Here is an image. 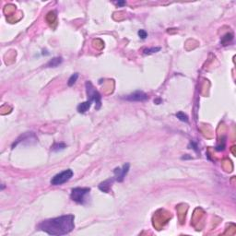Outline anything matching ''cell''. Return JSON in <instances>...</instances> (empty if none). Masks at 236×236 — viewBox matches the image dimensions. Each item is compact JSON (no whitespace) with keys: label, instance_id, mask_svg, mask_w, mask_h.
I'll return each instance as SVG.
<instances>
[{"label":"cell","instance_id":"6da1fadb","mask_svg":"<svg viewBox=\"0 0 236 236\" xmlns=\"http://www.w3.org/2000/svg\"><path fill=\"white\" fill-rule=\"evenodd\" d=\"M75 216L73 214L63 215L60 217L48 219L40 222L37 226L38 230L52 236L67 235L75 228Z\"/></svg>","mask_w":236,"mask_h":236},{"label":"cell","instance_id":"7a4b0ae2","mask_svg":"<svg viewBox=\"0 0 236 236\" xmlns=\"http://www.w3.org/2000/svg\"><path fill=\"white\" fill-rule=\"evenodd\" d=\"M85 88H86V93L88 96V100L91 101L92 103H95V109L100 110L102 106V95L100 92L94 88L92 83L90 81H86L85 83Z\"/></svg>","mask_w":236,"mask_h":236},{"label":"cell","instance_id":"3957f363","mask_svg":"<svg viewBox=\"0 0 236 236\" xmlns=\"http://www.w3.org/2000/svg\"><path fill=\"white\" fill-rule=\"evenodd\" d=\"M90 188L89 187H75L71 191V199L80 205H85L87 202V197L90 195Z\"/></svg>","mask_w":236,"mask_h":236},{"label":"cell","instance_id":"277c9868","mask_svg":"<svg viewBox=\"0 0 236 236\" xmlns=\"http://www.w3.org/2000/svg\"><path fill=\"white\" fill-rule=\"evenodd\" d=\"M73 174H74V173L72 170H70V169L65 170V171L55 174L51 179L50 183L52 185H61V184L68 182L72 178Z\"/></svg>","mask_w":236,"mask_h":236},{"label":"cell","instance_id":"5b68a950","mask_svg":"<svg viewBox=\"0 0 236 236\" xmlns=\"http://www.w3.org/2000/svg\"><path fill=\"white\" fill-rule=\"evenodd\" d=\"M124 100L127 102H145L149 100V96L141 90H137L131 94H128L125 97H123Z\"/></svg>","mask_w":236,"mask_h":236},{"label":"cell","instance_id":"8992f818","mask_svg":"<svg viewBox=\"0 0 236 236\" xmlns=\"http://www.w3.org/2000/svg\"><path fill=\"white\" fill-rule=\"evenodd\" d=\"M129 168H130V164L129 163L124 164L122 168H119V167L115 168L113 170V174H114L113 177H114L115 181H117L119 183L123 182L124 179H125V177H126V175L129 172Z\"/></svg>","mask_w":236,"mask_h":236},{"label":"cell","instance_id":"52a82bcc","mask_svg":"<svg viewBox=\"0 0 236 236\" xmlns=\"http://www.w3.org/2000/svg\"><path fill=\"white\" fill-rule=\"evenodd\" d=\"M114 181H115L114 177H112V178H109V179L105 180L103 183H101V184H99V189L101 191L104 192V193H109L110 190H111V187H112V185H113Z\"/></svg>","mask_w":236,"mask_h":236},{"label":"cell","instance_id":"ba28073f","mask_svg":"<svg viewBox=\"0 0 236 236\" xmlns=\"http://www.w3.org/2000/svg\"><path fill=\"white\" fill-rule=\"evenodd\" d=\"M91 104H92V102H91V101H90V100H87L86 102L79 104L78 105V107H77L78 112H79V113H86V112H87V111L90 108Z\"/></svg>","mask_w":236,"mask_h":236},{"label":"cell","instance_id":"9c48e42d","mask_svg":"<svg viewBox=\"0 0 236 236\" xmlns=\"http://www.w3.org/2000/svg\"><path fill=\"white\" fill-rule=\"evenodd\" d=\"M62 62H63L62 57H60V56L53 57V58H52V59L46 64L45 67H58Z\"/></svg>","mask_w":236,"mask_h":236},{"label":"cell","instance_id":"30bf717a","mask_svg":"<svg viewBox=\"0 0 236 236\" xmlns=\"http://www.w3.org/2000/svg\"><path fill=\"white\" fill-rule=\"evenodd\" d=\"M234 39V34L233 33H226L220 40V44L223 45V46H226L228 45Z\"/></svg>","mask_w":236,"mask_h":236},{"label":"cell","instance_id":"8fae6325","mask_svg":"<svg viewBox=\"0 0 236 236\" xmlns=\"http://www.w3.org/2000/svg\"><path fill=\"white\" fill-rule=\"evenodd\" d=\"M67 148V145L65 143H54L52 146V150L54 151V152H57V151H60V150H63Z\"/></svg>","mask_w":236,"mask_h":236},{"label":"cell","instance_id":"7c38bea8","mask_svg":"<svg viewBox=\"0 0 236 236\" xmlns=\"http://www.w3.org/2000/svg\"><path fill=\"white\" fill-rule=\"evenodd\" d=\"M78 78H79V73H74V74H72V75L70 76V78L68 79L67 85H68L69 87L73 86V85L76 83V81L78 80Z\"/></svg>","mask_w":236,"mask_h":236},{"label":"cell","instance_id":"4fadbf2b","mask_svg":"<svg viewBox=\"0 0 236 236\" xmlns=\"http://www.w3.org/2000/svg\"><path fill=\"white\" fill-rule=\"evenodd\" d=\"M175 116L182 122H185V123H188V116L187 114H185L184 112H178Z\"/></svg>","mask_w":236,"mask_h":236},{"label":"cell","instance_id":"5bb4252c","mask_svg":"<svg viewBox=\"0 0 236 236\" xmlns=\"http://www.w3.org/2000/svg\"><path fill=\"white\" fill-rule=\"evenodd\" d=\"M160 50V47H151V48H147V49H144V54H151V53H154L159 52Z\"/></svg>","mask_w":236,"mask_h":236},{"label":"cell","instance_id":"9a60e30c","mask_svg":"<svg viewBox=\"0 0 236 236\" xmlns=\"http://www.w3.org/2000/svg\"><path fill=\"white\" fill-rule=\"evenodd\" d=\"M188 149H193L196 152H198V146L196 142L194 141H190L189 145H188Z\"/></svg>","mask_w":236,"mask_h":236},{"label":"cell","instance_id":"2e32d148","mask_svg":"<svg viewBox=\"0 0 236 236\" xmlns=\"http://www.w3.org/2000/svg\"><path fill=\"white\" fill-rule=\"evenodd\" d=\"M137 34H138V36H139L142 40L146 39V38H147V36H148L147 31H146V30H138Z\"/></svg>","mask_w":236,"mask_h":236},{"label":"cell","instance_id":"e0dca14e","mask_svg":"<svg viewBox=\"0 0 236 236\" xmlns=\"http://www.w3.org/2000/svg\"><path fill=\"white\" fill-rule=\"evenodd\" d=\"M116 4L118 6H124V5H126V2L125 1H118V2H116Z\"/></svg>","mask_w":236,"mask_h":236},{"label":"cell","instance_id":"ac0fdd59","mask_svg":"<svg viewBox=\"0 0 236 236\" xmlns=\"http://www.w3.org/2000/svg\"><path fill=\"white\" fill-rule=\"evenodd\" d=\"M186 159H192L191 156H183L182 157V160H186Z\"/></svg>","mask_w":236,"mask_h":236}]
</instances>
